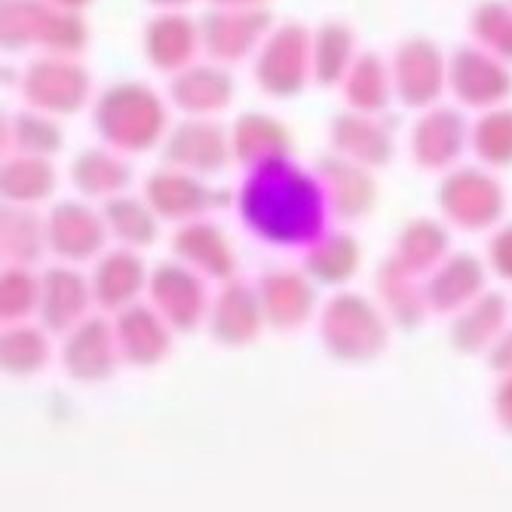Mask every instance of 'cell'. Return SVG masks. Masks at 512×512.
<instances>
[{"label":"cell","instance_id":"3","mask_svg":"<svg viewBox=\"0 0 512 512\" xmlns=\"http://www.w3.org/2000/svg\"><path fill=\"white\" fill-rule=\"evenodd\" d=\"M307 37L301 28H286L279 31L270 43L267 50L258 62V71L255 77L261 80L264 89L270 92H279V96H289V92H295L304 77H307Z\"/></svg>","mask_w":512,"mask_h":512},{"label":"cell","instance_id":"7","mask_svg":"<svg viewBox=\"0 0 512 512\" xmlns=\"http://www.w3.org/2000/svg\"><path fill=\"white\" fill-rule=\"evenodd\" d=\"M172 92H175V102L181 108L215 111L227 102L230 80L218 68H191L172 83Z\"/></svg>","mask_w":512,"mask_h":512},{"label":"cell","instance_id":"14","mask_svg":"<svg viewBox=\"0 0 512 512\" xmlns=\"http://www.w3.org/2000/svg\"><path fill=\"white\" fill-rule=\"evenodd\" d=\"M221 4H249V0H221Z\"/></svg>","mask_w":512,"mask_h":512},{"label":"cell","instance_id":"8","mask_svg":"<svg viewBox=\"0 0 512 512\" xmlns=\"http://www.w3.org/2000/svg\"><path fill=\"white\" fill-rule=\"evenodd\" d=\"M261 28H264V16L258 13H221L212 16V22L206 25V40L212 46V53L224 59H237L249 50L255 31Z\"/></svg>","mask_w":512,"mask_h":512},{"label":"cell","instance_id":"10","mask_svg":"<svg viewBox=\"0 0 512 512\" xmlns=\"http://www.w3.org/2000/svg\"><path fill=\"white\" fill-rule=\"evenodd\" d=\"M387 86H384V68L378 59L365 56L362 62H356L353 74H350V102L371 111V108H381L387 102Z\"/></svg>","mask_w":512,"mask_h":512},{"label":"cell","instance_id":"11","mask_svg":"<svg viewBox=\"0 0 512 512\" xmlns=\"http://www.w3.org/2000/svg\"><path fill=\"white\" fill-rule=\"evenodd\" d=\"M319 50H316V56H319V80H338L341 77V71H344V62H347V56H350V34L344 31V28H338V25H329L322 34H319Z\"/></svg>","mask_w":512,"mask_h":512},{"label":"cell","instance_id":"1","mask_svg":"<svg viewBox=\"0 0 512 512\" xmlns=\"http://www.w3.org/2000/svg\"><path fill=\"white\" fill-rule=\"evenodd\" d=\"M246 215L273 240H295L316 224L319 200L313 184L286 163L258 169L246 191Z\"/></svg>","mask_w":512,"mask_h":512},{"label":"cell","instance_id":"12","mask_svg":"<svg viewBox=\"0 0 512 512\" xmlns=\"http://www.w3.org/2000/svg\"><path fill=\"white\" fill-rule=\"evenodd\" d=\"M473 28L491 46V50H497L503 56H512V16L503 7L485 4L476 13V25Z\"/></svg>","mask_w":512,"mask_h":512},{"label":"cell","instance_id":"4","mask_svg":"<svg viewBox=\"0 0 512 512\" xmlns=\"http://www.w3.org/2000/svg\"><path fill=\"white\" fill-rule=\"evenodd\" d=\"M89 89V77L65 62H40L31 68L25 80L28 99L40 108L50 111H74L80 108L83 96Z\"/></svg>","mask_w":512,"mask_h":512},{"label":"cell","instance_id":"2","mask_svg":"<svg viewBox=\"0 0 512 512\" xmlns=\"http://www.w3.org/2000/svg\"><path fill=\"white\" fill-rule=\"evenodd\" d=\"M99 120L108 138L114 135L132 142L135 132L142 138L157 129V123L163 120V108L157 105L154 92H148L145 86H120L105 96L99 108Z\"/></svg>","mask_w":512,"mask_h":512},{"label":"cell","instance_id":"15","mask_svg":"<svg viewBox=\"0 0 512 512\" xmlns=\"http://www.w3.org/2000/svg\"><path fill=\"white\" fill-rule=\"evenodd\" d=\"M157 4H181V0H157Z\"/></svg>","mask_w":512,"mask_h":512},{"label":"cell","instance_id":"13","mask_svg":"<svg viewBox=\"0 0 512 512\" xmlns=\"http://www.w3.org/2000/svg\"><path fill=\"white\" fill-rule=\"evenodd\" d=\"M62 7H77V4H86V0H59Z\"/></svg>","mask_w":512,"mask_h":512},{"label":"cell","instance_id":"9","mask_svg":"<svg viewBox=\"0 0 512 512\" xmlns=\"http://www.w3.org/2000/svg\"><path fill=\"white\" fill-rule=\"evenodd\" d=\"M194 46V28L188 19H157L148 31V53L157 65L163 68H178L184 59L191 56Z\"/></svg>","mask_w":512,"mask_h":512},{"label":"cell","instance_id":"6","mask_svg":"<svg viewBox=\"0 0 512 512\" xmlns=\"http://www.w3.org/2000/svg\"><path fill=\"white\" fill-rule=\"evenodd\" d=\"M442 86V65L433 43H408L399 53V92L408 105H427Z\"/></svg>","mask_w":512,"mask_h":512},{"label":"cell","instance_id":"5","mask_svg":"<svg viewBox=\"0 0 512 512\" xmlns=\"http://www.w3.org/2000/svg\"><path fill=\"white\" fill-rule=\"evenodd\" d=\"M451 83L460 92L463 102H470V105H491V102H497V99L506 96L509 74L494 59H488V56H482L476 50H463L454 59Z\"/></svg>","mask_w":512,"mask_h":512}]
</instances>
